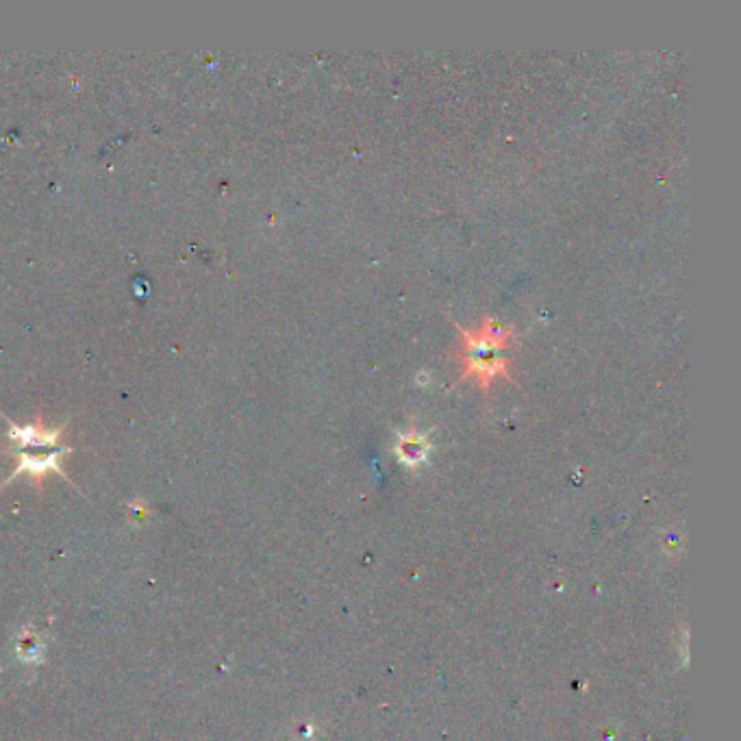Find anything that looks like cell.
<instances>
[{
    "label": "cell",
    "mask_w": 741,
    "mask_h": 741,
    "mask_svg": "<svg viewBox=\"0 0 741 741\" xmlns=\"http://www.w3.org/2000/svg\"><path fill=\"white\" fill-rule=\"evenodd\" d=\"M3 416V413H0ZM3 420L9 426V455L16 459V470L11 474V479H16L18 474H29L33 481L42 483V479L50 472H57L70 481L64 468H61V459H64L70 448L61 444L64 437L66 424L57 426V429H46L44 420L37 413L35 420L29 424H18L3 416ZM9 479V481H11Z\"/></svg>",
    "instance_id": "1"
},
{
    "label": "cell",
    "mask_w": 741,
    "mask_h": 741,
    "mask_svg": "<svg viewBox=\"0 0 741 741\" xmlns=\"http://www.w3.org/2000/svg\"><path fill=\"white\" fill-rule=\"evenodd\" d=\"M459 357H494L496 350L513 342V331L502 329L494 318H485L479 329H459Z\"/></svg>",
    "instance_id": "2"
},
{
    "label": "cell",
    "mask_w": 741,
    "mask_h": 741,
    "mask_svg": "<svg viewBox=\"0 0 741 741\" xmlns=\"http://www.w3.org/2000/svg\"><path fill=\"white\" fill-rule=\"evenodd\" d=\"M461 379H472L476 381L483 392H487L496 379H507L513 381L509 372V361L498 355L494 357H463L461 359Z\"/></svg>",
    "instance_id": "3"
},
{
    "label": "cell",
    "mask_w": 741,
    "mask_h": 741,
    "mask_svg": "<svg viewBox=\"0 0 741 741\" xmlns=\"http://www.w3.org/2000/svg\"><path fill=\"white\" fill-rule=\"evenodd\" d=\"M46 652V639L31 629L18 637V659L24 663H42Z\"/></svg>",
    "instance_id": "5"
},
{
    "label": "cell",
    "mask_w": 741,
    "mask_h": 741,
    "mask_svg": "<svg viewBox=\"0 0 741 741\" xmlns=\"http://www.w3.org/2000/svg\"><path fill=\"white\" fill-rule=\"evenodd\" d=\"M396 452H398L400 459H403L405 463H409V466H416V463H420V461L426 459V452H429V444H426V439L422 435L411 431L407 435H400L398 437Z\"/></svg>",
    "instance_id": "4"
}]
</instances>
